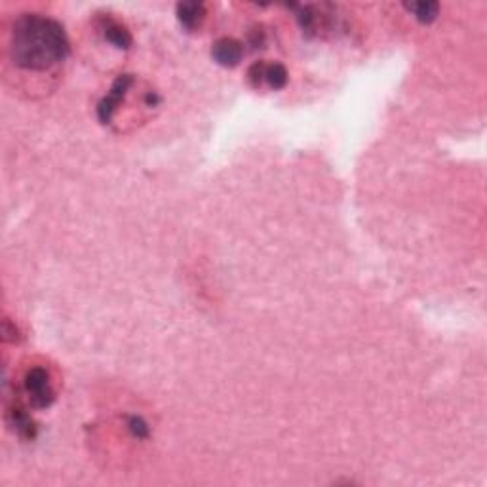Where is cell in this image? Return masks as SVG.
<instances>
[{"mask_svg": "<svg viewBox=\"0 0 487 487\" xmlns=\"http://www.w3.org/2000/svg\"><path fill=\"white\" fill-rule=\"evenodd\" d=\"M10 54L17 67L27 71H48L69 55L65 29L50 17L25 14L15 20Z\"/></svg>", "mask_w": 487, "mask_h": 487, "instance_id": "6da1fadb", "label": "cell"}, {"mask_svg": "<svg viewBox=\"0 0 487 487\" xmlns=\"http://www.w3.org/2000/svg\"><path fill=\"white\" fill-rule=\"evenodd\" d=\"M25 390H27L31 404L38 409H44L54 402V390L50 386V377L44 367H33L25 377Z\"/></svg>", "mask_w": 487, "mask_h": 487, "instance_id": "7a4b0ae2", "label": "cell"}, {"mask_svg": "<svg viewBox=\"0 0 487 487\" xmlns=\"http://www.w3.org/2000/svg\"><path fill=\"white\" fill-rule=\"evenodd\" d=\"M134 82V78L129 75H122L118 76L115 80V84H113V88H111V92L107 94V97L105 99H101V103H99V107H97V116H99V120L101 122H111V118H113V115H115L116 107H118V103H120V99L124 97V94H126V90L129 88V84Z\"/></svg>", "mask_w": 487, "mask_h": 487, "instance_id": "3957f363", "label": "cell"}, {"mask_svg": "<svg viewBox=\"0 0 487 487\" xmlns=\"http://www.w3.org/2000/svg\"><path fill=\"white\" fill-rule=\"evenodd\" d=\"M211 55L223 67H237L238 63L242 61L244 46L234 38H221L211 48Z\"/></svg>", "mask_w": 487, "mask_h": 487, "instance_id": "277c9868", "label": "cell"}, {"mask_svg": "<svg viewBox=\"0 0 487 487\" xmlns=\"http://www.w3.org/2000/svg\"><path fill=\"white\" fill-rule=\"evenodd\" d=\"M206 15V8L202 2H181L177 4V17L181 21L183 27L195 29L200 25V21Z\"/></svg>", "mask_w": 487, "mask_h": 487, "instance_id": "5b68a950", "label": "cell"}, {"mask_svg": "<svg viewBox=\"0 0 487 487\" xmlns=\"http://www.w3.org/2000/svg\"><path fill=\"white\" fill-rule=\"evenodd\" d=\"M406 8L421 23H430L438 17V12H440L438 2H407Z\"/></svg>", "mask_w": 487, "mask_h": 487, "instance_id": "8992f818", "label": "cell"}, {"mask_svg": "<svg viewBox=\"0 0 487 487\" xmlns=\"http://www.w3.org/2000/svg\"><path fill=\"white\" fill-rule=\"evenodd\" d=\"M105 36L108 42H113L116 48H129L132 46V34L126 27H122L115 21H108L105 25Z\"/></svg>", "mask_w": 487, "mask_h": 487, "instance_id": "52a82bcc", "label": "cell"}, {"mask_svg": "<svg viewBox=\"0 0 487 487\" xmlns=\"http://www.w3.org/2000/svg\"><path fill=\"white\" fill-rule=\"evenodd\" d=\"M264 82L274 90H282L288 84V71L284 65L274 63V65H267L264 67Z\"/></svg>", "mask_w": 487, "mask_h": 487, "instance_id": "ba28073f", "label": "cell"}, {"mask_svg": "<svg viewBox=\"0 0 487 487\" xmlns=\"http://www.w3.org/2000/svg\"><path fill=\"white\" fill-rule=\"evenodd\" d=\"M128 428L132 430V434H134L136 438H147V436H149V425H147L141 417H137V415L129 417Z\"/></svg>", "mask_w": 487, "mask_h": 487, "instance_id": "9c48e42d", "label": "cell"}]
</instances>
